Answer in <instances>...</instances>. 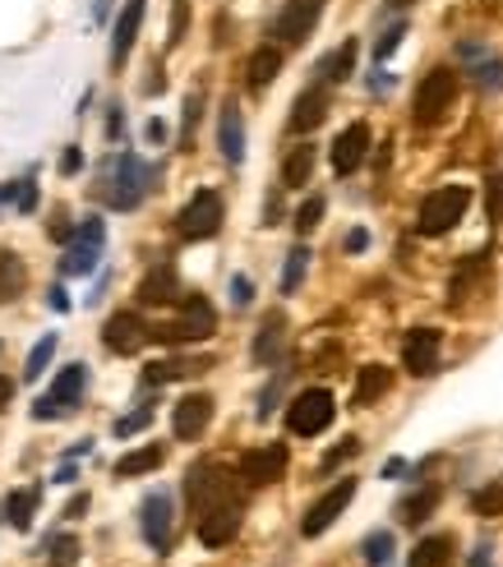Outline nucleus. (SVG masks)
Segmentation results:
<instances>
[{
    "instance_id": "obj_5",
    "label": "nucleus",
    "mask_w": 503,
    "mask_h": 567,
    "mask_svg": "<svg viewBox=\"0 0 503 567\" xmlns=\"http://www.w3.org/2000/svg\"><path fill=\"white\" fill-rule=\"evenodd\" d=\"M102 245H107L102 218H84L79 236L70 241L65 259H61V272H65V278H93V272H98V259H102Z\"/></svg>"
},
{
    "instance_id": "obj_40",
    "label": "nucleus",
    "mask_w": 503,
    "mask_h": 567,
    "mask_svg": "<svg viewBox=\"0 0 503 567\" xmlns=\"http://www.w3.org/2000/svg\"><path fill=\"white\" fill-rule=\"evenodd\" d=\"M486 212H490V222H503V175H490L486 181Z\"/></svg>"
},
{
    "instance_id": "obj_52",
    "label": "nucleus",
    "mask_w": 503,
    "mask_h": 567,
    "mask_svg": "<svg viewBox=\"0 0 503 567\" xmlns=\"http://www.w3.org/2000/svg\"><path fill=\"white\" fill-rule=\"evenodd\" d=\"M365 245H370V236H365V231H352V236H346V249H352V254H360Z\"/></svg>"
},
{
    "instance_id": "obj_8",
    "label": "nucleus",
    "mask_w": 503,
    "mask_h": 567,
    "mask_svg": "<svg viewBox=\"0 0 503 567\" xmlns=\"http://www.w3.org/2000/svg\"><path fill=\"white\" fill-rule=\"evenodd\" d=\"M218 226H222V194H212V189H199L176 218V231L185 241H208V236H218Z\"/></svg>"
},
{
    "instance_id": "obj_29",
    "label": "nucleus",
    "mask_w": 503,
    "mask_h": 567,
    "mask_svg": "<svg viewBox=\"0 0 503 567\" xmlns=\"http://www.w3.org/2000/svg\"><path fill=\"white\" fill-rule=\"evenodd\" d=\"M278 70H282V51L278 47H259L245 65V79H249V88H268L278 79Z\"/></svg>"
},
{
    "instance_id": "obj_42",
    "label": "nucleus",
    "mask_w": 503,
    "mask_h": 567,
    "mask_svg": "<svg viewBox=\"0 0 503 567\" xmlns=\"http://www.w3.org/2000/svg\"><path fill=\"white\" fill-rule=\"evenodd\" d=\"M61 416H70V406H61V402H56L51 393L33 402V420H61Z\"/></svg>"
},
{
    "instance_id": "obj_33",
    "label": "nucleus",
    "mask_w": 503,
    "mask_h": 567,
    "mask_svg": "<svg viewBox=\"0 0 503 567\" xmlns=\"http://www.w3.org/2000/svg\"><path fill=\"white\" fill-rule=\"evenodd\" d=\"M282 332H286V319L282 315H268L263 328H259V337H255V360L268 365L282 350Z\"/></svg>"
},
{
    "instance_id": "obj_55",
    "label": "nucleus",
    "mask_w": 503,
    "mask_h": 567,
    "mask_svg": "<svg viewBox=\"0 0 503 567\" xmlns=\"http://www.w3.org/2000/svg\"><path fill=\"white\" fill-rule=\"evenodd\" d=\"M471 567H494V563H490V550H476V554H471Z\"/></svg>"
},
{
    "instance_id": "obj_39",
    "label": "nucleus",
    "mask_w": 503,
    "mask_h": 567,
    "mask_svg": "<svg viewBox=\"0 0 503 567\" xmlns=\"http://www.w3.org/2000/svg\"><path fill=\"white\" fill-rule=\"evenodd\" d=\"M319 218H323V199L315 194V199H305V204H300V212H296V231H300V236H309V231L319 226Z\"/></svg>"
},
{
    "instance_id": "obj_14",
    "label": "nucleus",
    "mask_w": 503,
    "mask_h": 567,
    "mask_svg": "<svg viewBox=\"0 0 503 567\" xmlns=\"http://www.w3.org/2000/svg\"><path fill=\"white\" fill-rule=\"evenodd\" d=\"M402 365L412 369L416 379H430L439 369V332L434 328H416L412 337H406V346H402Z\"/></svg>"
},
{
    "instance_id": "obj_16",
    "label": "nucleus",
    "mask_w": 503,
    "mask_h": 567,
    "mask_svg": "<svg viewBox=\"0 0 503 567\" xmlns=\"http://www.w3.org/2000/svg\"><path fill=\"white\" fill-rule=\"evenodd\" d=\"M212 420V397L208 393H189L176 402V410H171V429H176V439H199L204 429Z\"/></svg>"
},
{
    "instance_id": "obj_30",
    "label": "nucleus",
    "mask_w": 503,
    "mask_h": 567,
    "mask_svg": "<svg viewBox=\"0 0 503 567\" xmlns=\"http://www.w3.org/2000/svg\"><path fill=\"white\" fill-rule=\"evenodd\" d=\"M309 175H315V148L300 144V148L286 152V162H282V185H286V189H300V185H309Z\"/></svg>"
},
{
    "instance_id": "obj_41",
    "label": "nucleus",
    "mask_w": 503,
    "mask_h": 567,
    "mask_svg": "<svg viewBox=\"0 0 503 567\" xmlns=\"http://www.w3.org/2000/svg\"><path fill=\"white\" fill-rule=\"evenodd\" d=\"M402 37H406V24H393V28H389V33H383L379 42H375V61H389V56L402 47Z\"/></svg>"
},
{
    "instance_id": "obj_25",
    "label": "nucleus",
    "mask_w": 503,
    "mask_h": 567,
    "mask_svg": "<svg viewBox=\"0 0 503 567\" xmlns=\"http://www.w3.org/2000/svg\"><path fill=\"white\" fill-rule=\"evenodd\" d=\"M462 61L476 70L480 88H503V61H499V56H490V51H480V47L467 42V47H462Z\"/></svg>"
},
{
    "instance_id": "obj_22",
    "label": "nucleus",
    "mask_w": 503,
    "mask_h": 567,
    "mask_svg": "<svg viewBox=\"0 0 503 567\" xmlns=\"http://www.w3.org/2000/svg\"><path fill=\"white\" fill-rule=\"evenodd\" d=\"M218 144H222V158H226L231 167L245 162V121H241L236 107L222 111V121H218Z\"/></svg>"
},
{
    "instance_id": "obj_10",
    "label": "nucleus",
    "mask_w": 503,
    "mask_h": 567,
    "mask_svg": "<svg viewBox=\"0 0 503 567\" xmlns=\"http://www.w3.org/2000/svg\"><path fill=\"white\" fill-rule=\"evenodd\" d=\"M319 14H323V0H286L282 14H278V24H273V37L282 47H300L305 37L315 33Z\"/></svg>"
},
{
    "instance_id": "obj_32",
    "label": "nucleus",
    "mask_w": 503,
    "mask_h": 567,
    "mask_svg": "<svg viewBox=\"0 0 503 567\" xmlns=\"http://www.w3.org/2000/svg\"><path fill=\"white\" fill-rule=\"evenodd\" d=\"M352 70H356V42H342V47L319 65V79H323V84H346V79H352Z\"/></svg>"
},
{
    "instance_id": "obj_48",
    "label": "nucleus",
    "mask_w": 503,
    "mask_h": 567,
    "mask_svg": "<svg viewBox=\"0 0 503 567\" xmlns=\"http://www.w3.org/2000/svg\"><path fill=\"white\" fill-rule=\"evenodd\" d=\"M195 121H199V97H189V102H185V134L195 130Z\"/></svg>"
},
{
    "instance_id": "obj_9",
    "label": "nucleus",
    "mask_w": 503,
    "mask_h": 567,
    "mask_svg": "<svg viewBox=\"0 0 503 567\" xmlns=\"http://www.w3.org/2000/svg\"><path fill=\"white\" fill-rule=\"evenodd\" d=\"M352 498H356V480H338L323 498L309 503V513H305V521H300V535H309V540L323 535L328 526H333V521L346 513V503H352Z\"/></svg>"
},
{
    "instance_id": "obj_31",
    "label": "nucleus",
    "mask_w": 503,
    "mask_h": 567,
    "mask_svg": "<svg viewBox=\"0 0 503 567\" xmlns=\"http://www.w3.org/2000/svg\"><path fill=\"white\" fill-rule=\"evenodd\" d=\"M434 507H439V489H434V484H430V489H416L412 498H402V503H397V521L420 526L425 517L434 513Z\"/></svg>"
},
{
    "instance_id": "obj_19",
    "label": "nucleus",
    "mask_w": 503,
    "mask_h": 567,
    "mask_svg": "<svg viewBox=\"0 0 503 567\" xmlns=\"http://www.w3.org/2000/svg\"><path fill=\"white\" fill-rule=\"evenodd\" d=\"M144 24V0H125L121 19H115V33H111V65H125L130 51H134V37H139Z\"/></svg>"
},
{
    "instance_id": "obj_24",
    "label": "nucleus",
    "mask_w": 503,
    "mask_h": 567,
    "mask_svg": "<svg viewBox=\"0 0 503 567\" xmlns=\"http://www.w3.org/2000/svg\"><path fill=\"white\" fill-rule=\"evenodd\" d=\"M162 461H167V447L144 443V447H134V453H125L121 461H115V476H148V471H158Z\"/></svg>"
},
{
    "instance_id": "obj_20",
    "label": "nucleus",
    "mask_w": 503,
    "mask_h": 567,
    "mask_svg": "<svg viewBox=\"0 0 503 567\" xmlns=\"http://www.w3.org/2000/svg\"><path fill=\"white\" fill-rule=\"evenodd\" d=\"M323 115H328V88H305L292 107V130L309 134L315 125H323Z\"/></svg>"
},
{
    "instance_id": "obj_36",
    "label": "nucleus",
    "mask_w": 503,
    "mask_h": 567,
    "mask_svg": "<svg viewBox=\"0 0 503 567\" xmlns=\"http://www.w3.org/2000/svg\"><path fill=\"white\" fill-rule=\"evenodd\" d=\"M305 268H309V249H305V245H296L292 254H286V268H282V296H292V291L300 286Z\"/></svg>"
},
{
    "instance_id": "obj_27",
    "label": "nucleus",
    "mask_w": 503,
    "mask_h": 567,
    "mask_svg": "<svg viewBox=\"0 0 503 567\" xmlns=\"http://www.w3.org/2000/svg\"><path fill=\"white\" fill-rule=\"evenodd\" d=\"M453 558V535H425L412 558H406V567H449Z\"/></svg>"
},
{
    "instance_id": "obj_46",
    "label": "nucleus",
    "mask_w": 503,
    "mask_h": 567,
    "mask_svg": "<svg viewBox=\"0 0 503 567\" xmlns=\"http://www.w3.org/2000/svg\"><path fill=\"white\" fill-rule=\"evenodd\" d=\"M231 300H236V309H245L249 300H255V286H249V278H231Z\"/></svg>"
},
{
    "instance_id": "obj_35",
    "label": "nucleus",
    "mask_w": 503,
    "mask_h": 567,
    "mask_svg": "<svg viewBox=\"0 0 503 567\" xmlns=\"http://www.w3.org/2000/svg\"><path fill=\"white\" fill-rule=\"evenodd\" d=\"M360 554L370 567H393V531H370L360 544Z\"/></svg>"
},
{
    "instance_id": "obj_23",
    "label": "nucleus",
    "mask_w": 503,
    "mask_h": 567,
    "mask_svg": "<svg viewBox=\"0 0 503 567\" xmlns=\"http://www.w3.org/2000/svg\"><path fill=\"white\" fill-rule=\"evenodd\" d=\"M37 503H42V489H14V494H5V503H0V517H10L14 531H28L37 517Z\"/></svg>"
},
{
    "instance_id": "obj_43",
    "label": "nucleus",
    "mask_w": 503,
    "mask_h": 567,
    "mask_svg": "<svg viewBox=\"0 0 503 567\" xmlns=\"http://www.w3.org/2000/svg\"><path fill=\"white\" fill-rule=\"evenodd\" d=\"M51 563L56 567H74V563H79V540H56L51 544Z\"/></svg>"
},
{
    "instance_id": "obj_4",
    "label": "nucleus",
    "mask_w": 503,
    "mask_h": 567,
    "mask_svg": "<svg viewBox=\"0 0 503 567\" xmlns=\"http://www.w3.org/2000/svg\"><path fill=\"white\" fill-rule=\"evenodd\" d=\"M333 416H338L333 393H323V387H309V393H300L292 406H286V429H292V434H300V439H315V434H323V429L333 424Z\"/></svg>"
},
{
    "instance_id": "obj_18",
    "label": "nucleus",
    "mask_w": 503,
    "mask_h": 567,
    "mask_svg": "<svg viewBox=\"0 0 503 567\" xmlns=\"http://www.w3.org/2000/svg\"><path fill=\"white\" fill-rule=\"evenodd\" d=\"M181 300H185V291H181V278H176V268L171 263L152 268L139 282V305H181Z\"/></svg>"
},
{
    "instance_id": "obj_1",
    "label": "nucleus",
    "mask_w": 503,
    "mask_h": 567,
    "mask_svg": "<svg viewBox=\"0 0 503 567\" xmlns=\"http://www.w3.org/2000/svg\"><path fill=\"white\" fill-rule=\"evenodd\" d=\"M212 332H218V315H212V305L204 296H185L181 300V319L152 328V342L181 346V342H204V337H212Z\"/></svg>"
},
{
    "instance_id": "obj_50",
    "label": "nucleus",
    "mask_w": 503,
    "mask_h": 567,
    "mask_svg": "<svg viewBox=\"0 0 503 567\" xmlns=\"http://www.w3.org/2000/svg\"><path fill=\"white\" fill-rule=\"evenodd\" d=\"M144 134H148V144H162V139H167V125H162V121H148Z\"/></svg>"
},
{
    "instance_id": "obj_26",
    "label": "nucleus",
    "mask_w": 503,
    "mask_h": 567,
    "mask_svg": "<svg viewBox=\"0 0 503 567\" xmlns=\"http://www.w3.org/2000/svg\"><path fill=\"white\" fill-rule=\"evenodd\" d=\"M84 387H88V365H65L61 374H56V383H51V397L61 406H79Z\"/></svg>"
},
{
    "instance_id": "obj_2",
    "label": "nucleus",
    "mask_w": 503,
    "mask_h": 567,
    "mask_svg": "<svg viewBox=\"0 0 503 567\" xmlns=\"http://www.w3.org/2000/svg\"><path fill=\"white\" fill-rule=\"evenodd\" d=\"M467 208H471V189H467V185H443V189H434L430 199L420 204V218H416L420 236H443V231H453Z\"/></svg>"
},
{
    "instance_id": "obj_21",
    "label": "nucleus",
    "mask_w": 503,
    "mask_h": 567,
    "mask_svg": "<svg viewBox=\"0 0 503 567\" xmlns=\"http://www.w3.org/2000/svg\"><path fill=\"white\" fill-rule=\"evenodd\" d=\"M393 387V369L389 365H365L356 374V393H352V406H375L383 393Z\"/></svg>"
},
{
    "instance_id": "obj_28",
    "label": "nucleus",
    "mask_w": 503,
    "mask_h": 567,
    "mask_svg": "<svg viewBox=\"0 0 503 567\" xmlns=\"http://www.w3.org/2000/svg\"><path fill=\"white\" fill-rule=\"evenodd\" d=\"M24 286H28L24 259L10 254V249H0V300H19V296H24Z\"/></svg>"
},
{
    "instance_id": "obj_54",
    "label": "nucleus",
    "mask_w": 503,
    "mask_h": 567,
    "mask_svg": "<svg viewBox=\"0 0 503 567\" xmlns=\"http://www.w3.org/2000/svg\"><path fill=\"white\" fill-rule=\"evenodd\" d=\"M84 507H88V494H79V498H74V503L65 507V517H79V513H84Z\"/></svg>"
},
{
    "instance_id": "obj_17",
    "label": "nucleus",
    "mask_w": 503,
    "mask_h": 567,
    "mask_svg": "<svg viewBox=\"0 0 503 567\" xmlns=\"http://www.w3.org/2000/svg\"><path fill=\"white\" fill-rule=\"evenodd\" d=\"M365 152H370V125H346L338 134V144H333V171L338 175H352L360 162H365Z\"/></svg>"
},
{
    "instance_id": "obj_38",
    "label": "nucleus",
    "mask_w": 503,
    "mask_h": 567,
    "mask_svg": "<svg viewBox=\"0 0 503 567\" xmlns=\"http://www.w3.org/2000/svg\"><path fill=\"white\" fill-rule=\"evenodd\" d=\"M152 424V406H139V410H130V416L115 420V439H130V434H139V429Z\"/></svg>"
},
{
    "instance_id": "obj_45",
    "label": "nucleus",
    "mask_w": 503,
    "mask_h": 567,
    "mask_svg": "<svg viewBox=\"0 0 503 567\" xmlns=\"http://www.w3.org/2000/svg\"><path fill=\"white\" fill-rule=\"evenodd\" d=\"M476 513H503V489H480V494H476Z\"/></svg>"
},
{
    "instance_id": "obj_34",
    "label": "nucleus",
    "mask_w": 503,
    "mask_h": 567,
    "mask_svg": "<svg viewBox=\"0 0 503 567\" xmlns=\"http://www.w3.org/2000/svg\"><path fill=\"white\" fill-rule=\"evenodd\" d=\"M199 369H208V360H158V365H148V383L158 387V383H171V379H185V374H199Z\"/></svg>"
},
{
    "instance_id": "obj_44",
    "label": "nucleus",
    "mask_w": 503,
    "mask_h": 567,
    "mask_svg": "<svg viewBox=\"0 0 503 567\" xmlns=\"http://www.w3.org/2000/svg\"><path fill=\"white\" fill-rule=\"evenodd\" d=\"M356 453H360V439H346L342 447H333V453H328V457H323V471H333V466H338V461H346V457H356Z\"/></svg>"
},
{
    "instance_id": "obj_6",
    "label": "nucleus",
    "mask_w": 503,
    "mask_h": 567,
    "mask_svg": "<svg viewBox=\"0 0 503 567\" xmlns=\"http://www.w3.org/2000/svg\"><path fill=\"white\" fill-rule=\"evenodd\" d=\"M453 102H457V74L453 70H430L416 88V125H439Z\"/></svg>"
},
{
    "instance_id": "obj_37",
    "label": "nucleus",
    "mask_w": 503,
    "mask_h": 567,
    "mask_svg": "<svg viewBox=\"0 0 503 567\" xmlns=\"http://www.w3.org/2000/svg\"><path fill=\"white\" fill-rule=\"evenodd\" d=\"M51 356H56V332H47L42 342H37L33 350H28V365H24V379L33 383V379H42V369L51 365Z\"/></svg>"
},
{
    "instance_id": "obj_53",
    "label": "nucleus",
    "mask_w": 503,
    "mask_h": 567,
    "mask_svg": "<svg viewBox=\"0 0 503 567\" xmlns=\"http://www.w3.org/2000/svg\"><path fill=\"white\" fill-rule=\"evenodd\" d=\"M10 397H14V383H10V379H0V410L10 406Z\"/></svg>"
},
{
    "instance_id": "obj_7",
    "label": "nucleus",
    "mask_w": 503,
    "mask_h": 567,
    "mask_svg": "<svg viewBox=\"0 0 503 567\" xmlns=\"http://www.w3.org/2000/svg\"><path fill=\"white\" fill-rule=\"evenodd\" d=\"M148 185H152V171H148L139 158H134V152H121V158H115V185L107 189V204H111L115 212L139 208L144 194H148Z\"/></svg>"
},
{
    "instance_id": "obj_47",
    "label": "nucleus",
    "mask_w": 503,
    "mask_h": 567,
    "mask_svg": "<svg viewBox=\"0 0 503 567\" xmlns=\"http://www.w3.org/2000/svg\"><path fill=\"white\" fill-rule=\"evenodd\" d=\"M185 14H189V5H185V0H176V14H171V47H176L181 33H185Z\"/></svg>"
},
{
    "instance_id": "obj_3",
    "label": "nucleus",
    "mask_w": 503,
    "mask_h": 567,
    "mask_svg": "<svg viewBox=\"0 0 503 567\" xmlns=\"http://www.w3.org/2000/svg\"><path fill=\"white\" fill-rule=\"evenodd\" d=\"M185 498L189 507H195V517H204L208 507H222V503H236V484H231V476L222 471V466H195V471L185 476Z\"/></svg>"
},
{
    "instance_id": "obj_11",
    "label": "nucleus",
    "mask_w": 503,
    "mask_h": 567,
    "mask_svg": "<svg viewBox=\"0 0 503 567\" xmlns=\"http://www.w3.org/2000/svg\"><path fill=\"white\" fill-rule=\"evenodd\" d=\"M148 337H152V328L139 315H111L107 328H102V342H107L111 356H139Z\"/></svg>"
},
{
    "instance_id": "obj_13",
    "label": "nucleus",
    "mask_w": 503,
    "mask_h": 567,
    "mask_svg": "<svg viewBox=\"0 0 503 567\" xmlns=\"http://www.w3.org/2000/svg\"><path fill=\"white\" fill-rule=\"evenodd\" d=\"M286 471V447L282 443H263V447H249L241 457V480L245 484H273Z\"/></svg>"
},
{
    "instance_id": "obj_51",
    "label": "nucleus",
    "mask_w": 503,
    "mask_h": 567,
    "mask_svg": "<svg viewBox=\"0 0 503 567\" xmlns=\"http://www.w3.org/2000/svg\"><path fill=\"white\" fill-rule=\"evenodd\" d=\"M79 162H84V158H79V148H70L65 158H61V171H65V175H70V171H79Z\"/></svg>"
},
{
    "instance_id": "obj_12",
    "label": "nucleus",
    "mask_w": 503,
    "mask_h": 567,
    "mask_svg": "<svg viewBox=\"0 0 503 567\" xmlns=\"http://www.w3.org/2000/svg\"><path fill=\"white\" fill-rule=\"evenodd\" d=\"M139 526H144V540H148L158 554L171 550V494H167V489H152V494L144 498Z\"/></svg>"
},
{
    "instance_id": "obj_15",
    "label": "nucleus",
    "mask_w": 503,
    "mask_h": 567,
    "mask_svg": "<svg viewBox=\"0 0 503 567\" xmlns=\"http://www.w3.org/2000/svg\"><path fill=\"white\" fill-rule=\"evenodd\" d=\"M241 531V503H222V507H208V513L199 517V540L208 544V550H222V544H231Z\"/></svg>"
},
{
    "instance_id": "obj_49",
    "label": "nucleus",
    "mask_w": 503,
    "mask_h": 567,
    "mask_svg": "<svg viewBox=\"0 0 503 567\" xmlns=\"http://www.w3.org/2000/svg\"><path fill=\"white\" fill-rule=\"evenodd\" d=\"M51 309H56V315H65V309H70V296L61 286H51Z\"/></svg>"
}]
</instances>
